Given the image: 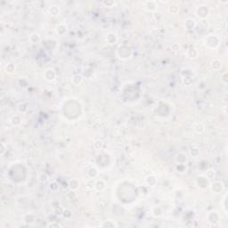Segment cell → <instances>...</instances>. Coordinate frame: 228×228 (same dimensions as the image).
<instances>
[{
    "label": "cell",
    "instance_id": "3957f363",
    "mask_svg": "<svg viewBox=\"0 0 228 228\" xmlns=\"http://www.w3.org/2000/svg\"><path fill=\"white\" fill-rule=\"evenodd\" d=\"M101 226H102V227H115V226H117V225L112 221H105L103 224H102Z\"/></svg>",
    "mask_w": 228,
    "mask_h": 228
},
{
    "label": "cell",
    "instance_id": "277c9868",
    "mask_svg": "<svg viewBox=\"0 0 228 228\" xmlns=\"http://www.w3.org/2000/svg\"><path fill=\"white\" fill-rule=\"evenodd\" d=\"M73 179L71 180L70 181V187H71V189H72V190H76V189H77V187H78V182L76 180L75 184H73Z\"/></svg>",
    "mask_w": 228,
    "mask_h": 228
},
{
    "label": "cell",
    "instance_id": "5b68a950",
    "mask_svg": "<svg viewBox=\"0 0 228 228\" xmlns=\"http://www.w3.org/2000/svg\"><path fill=\"white\" fill-rule=\"evenodd\" d=\"M1 146H2V151H1V155H3V154H4V144H1Z\"/></svg>",
    "mask_w": 228,
    "mask_h": 228
},
{
    "label": "cell",
    "instance_id": "6da1fadb",
    "mask_svg": "<svg viewBox=\"0 0 228 228\" xmlns=\"http://www.w3.org/2000/svg\"><path fill=\"white\" fill-rule=\"evenodd\" d=\"M95 187L97 191H102L105 187V183L102 180H98L95 184Z\"/></svg>",
    "mask_w": 228,
    "mask_h": 228
},
{
    "label": "cell",
    "instance_id": "7a4b0ae2",
    "mask_svg": "<svg viewBox=\"0 0 228 228\" xmlns=\"http://www.w3.org/2000/svg\"><path fill=\"white\" fill-rule=\"evenodd\" d=\"M194 130H195L196 133L201 134V133H202V132H204V130H205V127H204V125L202 124V123H199V124H197L196 126L194 127Z\"/></svg>",
    "mask_w": 228,
    "mask_h": 228
}]
</instances>
